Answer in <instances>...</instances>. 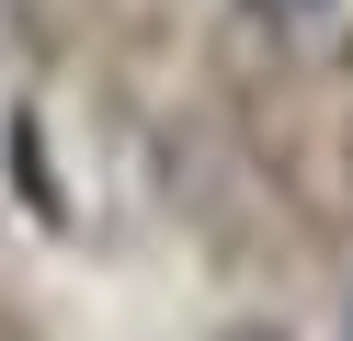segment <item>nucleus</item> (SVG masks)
<instances>
[{"instance_id":"nucleus-1","label":"nucleus","mask_w":353,"mask_h":341,"mask_svg":"<svg viewBox=\"0 0 353 341\" xmlns=\"http://www.w3.org/2000/svg\"><path fill=\"white\" fill-rule=\"evenodd\" d=\"M239 12H251L262 34H285V45H307V34H330V23H342L353 0H239Z\"/></svg>"}]
</instances>
